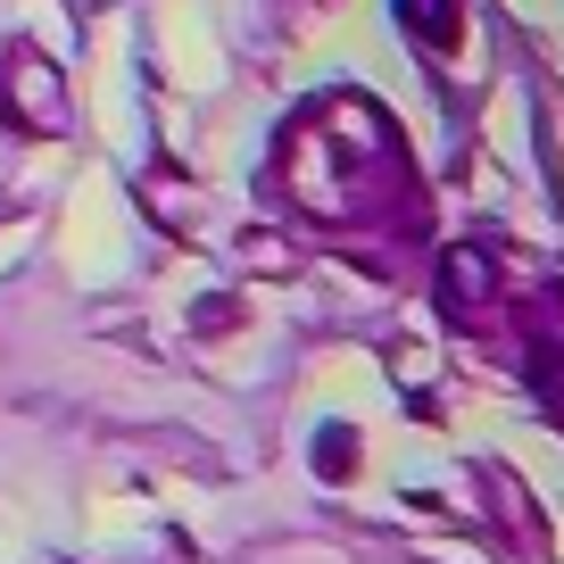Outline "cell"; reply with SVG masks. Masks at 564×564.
<instances>
[{
	"label": "cell",
	"mask_w": 564,
	"mask_h": 564,
	"mask_svg": "<svg viewBox=\"0 0 564 564\" xmlns=\"http://www.w3.org/2000/svg\"><path fill=\"white\" fill-rule=\"evenodd\" d=\"M441 300H448V316H481V300H490V258H481V249H457V258H448Z\"/></svg>",
	"instance_id": "cell-3"
},
{
	"label": "cell",
	"mask_w": 564,
	"mask_h": 564,
	"mask_svg": "<svg viewBox=\"0 0 564 564\" xmlns=\"http://www.w3.org/2000/svg\"><path fill=\"white\" fill-rule=\"evenodd\" d=\"M0 117L18 133H67V84L34 42H9L0 51Z\"/></svg>",
	"instance_id": "cell-2"
},
{
	"label": "cell",
	"mask_w": 564,
	"mask_h": 564,
	"mask_svg": "<svg viewBox=\"0 0 564 564\" xmlns=\"http://www.w3.org/2000/svg\"><path fill=\"white\" fill-rule=\"evenodd\" d=\"M399 25L423 51H448V42H457V0H399Z\"/></svg>",
	"instance_id": "cell-4"
},
{
	"label": "cell",
	"mask_w": 564,
	"mask_h": 564,
	"mask_svg": "<svg viewBox=\"0 0 564 564\" xmlns=\"http://www.w3.org/2000/svg\"><path fill=\"white\" fill-rule=\"evenodd\" d=\"M373 166L399 175V141H390L382 108H366V100H316L300 124H291V141H282L291 192H300L307 208H324V216L373 199Z\"/></svg>",
	"instance_id": "cell-1"
}]
</instances>
